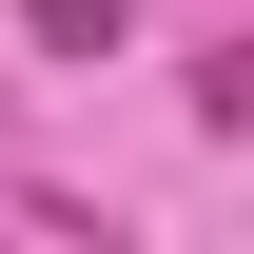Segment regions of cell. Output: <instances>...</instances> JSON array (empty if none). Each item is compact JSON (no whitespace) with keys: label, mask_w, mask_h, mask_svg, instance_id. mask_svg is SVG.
I'll return each instance as SVG.
<instances>
[{"label":"cell","mask_w":254,"mask_h":254,"mask_svg":"<svg viewBox=\"0 0 254 254\" xmlns=\"http://www.w3.org/2000/svg\"><path fill=\"white\" fill-rule=\"evenodd\" d=\"M20 39H39V59H98V39H118V0H20Z\"/></svg>","instance_id":"1"}]
</instances>
